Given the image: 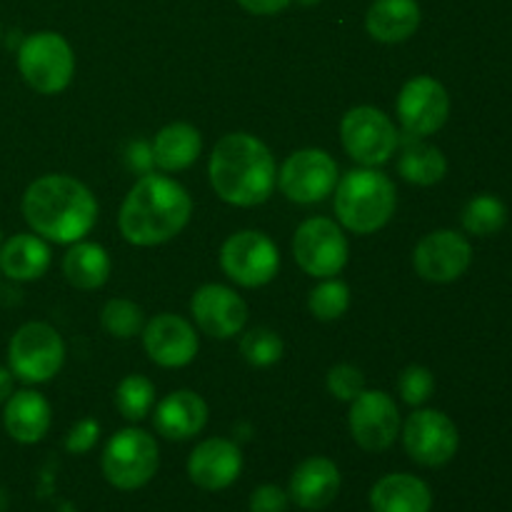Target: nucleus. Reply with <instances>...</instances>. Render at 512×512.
Wrapping results in <instances>:
<instances>
[{"mask_svg":"<svg viewBox=\"0 0 512 512\" xmlns=\"http://www.w3.org/2000/svg\"><path fill=\"white\" fill-rule=\"evenodd\" d=\"M23 218L35 235L58 245H73L93 230L98 200L88 185L70 175H43L23 195Z\"/></svg>","mask_w":512,"mask_h":512,"instance_id":"nucleus-1","label":"nucleus"},{"mask_svg":"<svg viewBox=\"0 0 512 512\" xmlns=\"http://www.w3.org/2000/svg\"><path fill=\"white\" fill-rule=\"evenodd\" d=\"M193 215L188 190L168 175H143L120 205L118 228L130 245L153 248L183 233Z\"/></svg>","mask_w":512,"mask_h":512,"instance_id":"nucleus-2","label":"nucleus"},{"mask_svg":"<svg viewBox=\"0 0 512 512\" xmlns=\"http://www.w3.org/2000/svg\"><path fill=\"white\" fill-rule=\"evenodd\" d=\"M208 175L215 195L238 208L265 203L278 183L273 153L250 133L223 135L210 153Z\"/></svg>","mask_w":512,"mask_h":512,"instance_id":"nucleus-3","label":"nucleus"},{"mask_svg":"<svg viewBox=\"0 0 512 512\" xmlns=\"http://www.w3.org/2000/svg\"><path fill=\"white\" fill-rule=\"evenodd\" d=\"M335 215L355 235H370L385 228L398 208V190L385 173L355 168L335 185Z\"/></svg>","mask_w":512,"mask_h":512,"instance_id":"nucleus-4","label":"nucleus"},{"mask_svg":"<svg viewBox=\"0 0 512 512\" xmlns=\"http://www.w3.org/2000/svg\"><path fill=\"white\" fill-rule=\"evenodd\" d=\"M18 70L35 93L55 95L68 88L73 80V48L63 35L53 33V30H40L20 43Z\"/></svg>","mask_w":512,"mask_h":512,"instance_id":"nucleus-5","label":"nucleus"},{"mask_svg":"<svg viewBox=\"0 0 512 512\" xmlns=\"http://www.w3.org/2000/svg\"><path fill=\"white\" fill-rule=\"evenodd\" d=\"M103 475L113 488L138 490L153 480L160 465L158 443L140 428H125L108 440L103 450Z\"/></svg>","mask_w":512,"mask_h":512,"instance_id":"nucleus-6","label":"nucleus"},{"mask_svg":"<svg viewBox=\"0 0 512 512\" xmlns=\"http://www.w3.org/2000/svg\"><path fill=\"white\" fill-rule=\"evenodd\" d=\"M65 360V343L48 323H25L8 343V368L28 385L48 383L60 373Z\"/></svg>","mask_w":512,"mask_h":512,"instance_id":"nucleus-7","label":"nucleus"},{"mask_svg":"<svg viewBox=\"0 0 512 512\" xmlns=\"http://www.w3.org/2000/svg\"><path fill=\"white\" fill-rule=\"evenodd\" d=\"M340 140L345 153L363 168H378L388 163L400 145L393 120L373 105H358L343 115Z\"/></svg>","mask_w":512,"mask_h":512,"instance_id":"nucleus-8","label":"nucleus"},{"mask_svg":"<svg viewBox=\"0 0 512 512\" xmlns=\"http://www.w3.org/2000/svg\"><path fill=\"white\" fill-rule=\"evenodd\" d=\"M220 265L233 283L260 288L278 275V245L260 230H238L220 248Z\"/></svg>","mask_w":512,"mask_h":512,"instance_id":"nucleus-9","label":"nucleus"},{"mask_svg":"<svg viewBox=\"0 0 512 512\" xmlns=\"http://www.w3.org/2000/svg\"><path fill=\"white\" fill-rule=\"evenodd\" d=\"M348 238L330 218H310L295 230V263L310 278H335L348 263Z\"/></svg>","mask_w":512,"mask_h":512,"instance_id":"nucleus-10","label":"nucleus"},{"mask_svg":"<svg viewBox=\"0 0 512 512\" xmlns=\"http://www.w3.org/2000/svg\"><path fill=\"white\" fill-rule=\"evenodd\" d=\"M338 163L320 148H305L290 155L278 173V188L293 203L313 205L333 195L338 185Z\"/></svg>","mask_w":512,"mask_h":512,"instance_id":"nucleus-11","label":"nucleus"},{"mask_svg":"<svg viewBox=\"0 0 512 512\" xmlns=\"http://www.w3.org/2000/svg\"><path fill=\"white\" fill-rule=\"evenodd\" d=\"M395 110L410 138H425L438 133L448 123L450 95L440 80L430 75H415L400 90Z\"/></svg>","mask_w":512,"mask_h":512,"instance_id":"nucleus-12","label":"nucleus"},{"mask_svg":"<svg viewBox=\"0 0 512 512\" xmlns=\"http://www.w3.org/2000/svg\"><path fill=\"white\" fill-rule=\"evenodd\" d=\"M405 453L423 468H440L458 453L460 435L453 420L440 410H415L403 425Z\"/></svg>","mask_w":512,"mask_h":512,"instance_id":"nucleus-13","label":"nucleus"},{"mask_svg":"<svg viewBox=\"0 0 512 512\" xmlns=\"http://www.w3.org/2000/svg\"><path fill=\"white\" fill-rule=\"evenodd\" d=\"M350 435L368 453H383L400 435V413L385 390H363L350 403Z\"/></svg>","mask_w":512,"mask_h":512,"instance_id":"nucleus-14","label":"nucleus"},{"mask_svg":"<svg viewBox=\"0 0 512 512\" xmlns=\"http://www.w3.org/2000/svg\"><path fill=\"white\" fill-rule=\"evenodd\" d=\"M473 263V245L455 230H433L415 245V273L428 283H455Z\"/></svg>","mask_w":512,"mask_h":512,"instance_id":"nucleus-15","label":"nucleus"},{"mask_svg":"<svg viewBox=\"0 0 512 512\" xmlns=\"http://www.w3.org/2000/svg\"><path fill=\"white\" fill-rule=\"evenodd\" d=\"M195 325L215 340H230L243 333L248 323V305L228 285L208 283L195 290L190 300Z\"/></svg>","mask_w":512,"mask_h":512,"instance_id":"nucleus-16","label":"nucleus"},{"mask_svg":"<svg viewBox=\"0 0 512 512\" xmlns=\"http://www.w3.org/2000/svg\"><path fill=\"white\" fill-rule=\"evenodd\" d=\"M143 348L148 358L160 368H183L198 355V335L185 318L160 313L143 328Z\"/></svg>","mask_w":512,"mask_h":512,"instance_id":"nucleus-17","label":"nucleus"},{"mask_svg":"<svg viewBox=\"0 0 512 512\" xmlns=\"http://www.w3.org/2000/svg\"><path fill=\"white\" fill-rule=\"evenodd\" d=\"M243 453L235 443L225 438L203 440L188 458V475L198 488L225 490L240 478Z\"/></svg>","mask_w":512,"mask_h":512,"instance_id":"nucleus-18","label":"nucleus"},{"mask_svg":"<svg viewBox=\"0 0 512 512\" xmlns=\"http://www.w3.org/2000/svg\"><path fill=\"white\" fill-rule=\"evenodd\" d=\"M340 493V470L333 460L315 458L303 460L290 475L288 495L298 508L323 510L338 498Z\"/></svg>","mask_w":512,"mask_h":512,"instance_id":"nucleus-19","label":"nucleus"},{"mask_svg":"<svg viewBox=\"0 0 512 512\" xmlns=\"http://www.w3.org/2000/svg\"><path fill=\"white\" fill-rule=\"evenodd\" d=\"M208 423V405L193 390H175L155 405L153 425L165 440H190Z\"/></svg>","mask_w":512,"mask_h":512,"instance_id":"nucleus-20","label":"nucleus"},{"mask_svg":"<svg viewBox=\"0 0 512 512\" xmlns=\"http://www.w3.org/2000/svg\"><path fill=\"white\" fill-rule=\"evenodd\" d=\"M50 420H53V413H50L48 400L35 390H18L5 400L3 425L5 433L15 443H40L48 435Z\"/></svg>","mask_w":512,"mask_h":512,"instance_id":"nucleus-21","label":"nucleus"},{"mask_svg":"<svg viewBox=\"0 0 512 512\" xmlns=\"http://www.w3.org/2000/svg\"><path fill=\"white\" fill-rule=\"evenodd\" d=\"M50 248L40 235L18 233L0 245V273L18 283H30L48 273Z\"/></svg>","mask_w":512,"mask_h":512,"instance_id":"nucleus-22","label":"nucleus"},{"mask_svg":"<svg viewBox=\"0 0 512 512\" xmlns=\"http://www.w3.org/2000/svg\"><path fill=\"white\" fill-rule=\"evenodd\" d=\"M373 512H430L433 493L420 478L408 473H393L380 478L370 490Z\"/></svg>","mask_w":512,"mask_h":512,"instance_id":"nucleus-23","label":"nucleus"},{"mask_svg":"<svg viewBox=\"0 0 512 512\" xmlns=\"http://www.w3.org/2000/svg\"><path fill=\"white\" fill-rule=\"evenodd\" d=\"M365 28L380 43H403L420 28L418 0H375L365 15Z\"/></svg>","mask_w":512,"mask_h":512,"instance_id":"nucleus-24","label":"nucleus"},{"mask_svg":"<svg viewBox=\"0 0 512 512\" xmlns=\"http://www.w3.org/2000/svg\"><path fill=\"white\" fill-rule=\"evenodd\" d=\"M200 150H203V138L193 125L170 123L155 135L150 158L165 173H178V170L190 168L198 160Z\"/></svg>","mask_w":512,"mask_h":512,"instance_id":"nucleus-25","label":"nucleus"},{"mask_svg":"<svg viewBox=\"0 0 512 512\" xmlns=\"http://www.w3.org/2000/svg\"><path fill=\"white\" fill-rule=\"evenodd\" d=\"M63 275L73 288L78 290H98L110 278V258L103 245L98 243H78L70 245L63 258Z\"/></svg>","mask_w":512,"mask_h":512,"instance_id":"nucleus-26","label":"nucleus"},{"mask_svg":"<svg viewBox=\"0 0 512 512\" xmlns=\"http://www.w3.org/2000/svg\"><path fill=\"white\" fill-rule=\"evenodd\" d=\"M398 170L408 183L413 185H435L445 178L448 173V160H445L443 150L435 145L423 143L420 138H413L405 145L403 155L398 160Z\"/></svg>","mask_w":512,"mask_h":512,"instance_id":"nucleus-27","label":"nucleus"},{"mask_svg":"<svg viewBox=\"0 0 512 512\" xmlns=\"http://www.w3.org/2000/svg\"><path fill=\"white\" fill-rule=\"evenodd\" d=\"M460 223H463L465 233L475 235V238H490V235L500 233L508 223V205L498 198V195L480 193L460 213Z\"/></svg>","mask_w":512,"mask_h":512,"instance_id":"nucleus-28","label":"nucleus"},{"mask_svg":"<svg viewBox=\"0 0 512 512\" xmlns=\"http://www.w3.org/2000/svg\"><path fill=\"white\" fill-rule=\"evenodd\" d=\"M155 405V385L150 383L145 375H128L120 380L118 390H115V408L120 410L125 420L148 418L150 410Z\"/></svg>","mask_w":512,"mask_h":512,"instance_id":"nucleus-29","label":"nucleus"},{"mask_svg":"<svg viewBox=\"0 0 512 512\" xmlns=\"http://www.w3.org/2000/svg\"><path fill=\"white\" fill-rule=\"evenodd\" d=\"M100 323H103L105 333L113 335L118 340H130L135 335L143 333L145 328V315L140 305L133 300L113 298L105 303L103 313H100Z\"/></svg>","mask_w":512,"mask_h":512,"instance_id":"nucleus-30","label":"nucleus"},{"mask_svg":"<svg viewBox=\"0 0 512 512\" xmlns=\"http://www.w3.org/2000/svg\"><path fill=\"white\" fill-rule=\"evenodd\" d=\"M310 313L323 323L338 320L350 308V288L338 278H325L318 288H313L308 298Z\"/></svg>","mask_w":512,"mask_h":512,"instance_id":"nucleus-31","label":"nucleus"},{"mask_svg":"<svg viewBox=\"0 0 512 512\" xmlns=\"http://www.w3.org/2000/svg\"><path fill=\"white\" fill-rule=\"evenodd\" d=\"M283 338L270 328H253L240 340V355L253 368H270L283 358Z\"/></svg>","mask_w":512,"mask_h":512,"instance_id":"nucleus-32","label":"nucleus"},{"mask_svg":"<svg viewBox=\"0 0 512 512\" xmlns=\"http://www.w3.org/2000/svg\"><path fill=\"white\" fill-rule=\"evenodd\" d=\"M435 390V375L423 365H408L398 378V393L408 405L418 408V405L428 403L430 395Z\"/></svg>","mask_w":512,"mask_h":512,"instance_id":"nucleus-33","label":"nucleus"},{"mask_svg":"<svg viewBox=\"0 0 512 512\" xmlns=\"http://www.w3.org/2000/svg\"><path fill=\"white\" fill-rule=\"evenodd\" d=\"M363 390H365V375L363 370L355 368V365L340 363L328 370V393L333 395V398L345 400V403H353Z\"/></svg>","mask_w":512,"mask_h":512,"instance_id":"nucleus-34","label":"nucleus"},{"mask_svg":"<svg viewBox=\"0 0 512 512\" xmlns=\"http://www.w3.org/2000/svg\"><path fill=\"white\" fill-rule=\"evenodd\" d=\"M98 438H100L98 420L83 418L80 423H75L73 428H70L68 438H65V450H68L70 455H83L88 453V450H93V445L98 443Z\"/></svg>","mask_w":512,"mask_h":512,"instance_id":"nucleus-35","label":"nucleus"},{"mask_svg":"<svg viewBox=\"0 0 512 512\" xmlns=\"http://www.w3.org/2000/svg\"><path fill=\"white\" fill-rule=\"evenodd\" d=\"M290 495L278 485H260L250 495V512H288Z\"/></svg>","mask_w":512,"mask_h":512,"instance_id":"nucleus-36","label":"nucleus"},{"mask_svg":"<svg viewBox=\"0 0 512 512\" xmlns=\"http://www.w3.org/2000/svg\"><path fill=\"white\" fill-rule=\"evenodd\" d=\"M240 8H245L253 15H275L288 8L293 0H238Z\"/></svg>","mask_w":512,"mask_h":512,"instance_id":"nucleus-37","label":"nucleus"},{"mask_svg":"<svg viewBox=\"0 0 512 512\" xmlns=\"http://www.w3.org/2000/svg\"><path fill=\"white\" fill-rule=\"evenodd\" d=\"M13 385L15 375L10 373V368H3V365H0V405H5V400L13 395Z\"/></svg>","mask_w":512,"mask_h":512,"instance_id":"nucleus-38","label":"nucleus"},{"mask_svg":"<svg viewBox=\"0 0 512 512\" xmlns=\"http://www.w3.org/2000/svg\"><path fill=\"white\" fill-rule=\"evenodd\" d=\"M0 245H3V230H0Z\"/></svg>","mask_w":512,"mask_h":512,"instance_id":"nucleus-39","label":"nucleus"},{"mask_svg":"<svg viewBox=\"0 0 512 512\" xmlns=\"http://www.w3.org/2000/svg\"><path fill=\"white\" fill-rule=\"evenodd\" d=\"M0 35H3V33H0Z\"/></svg>","mask_w":512,"mask_h":512,"instance_id":"nucleus-40","label":"nucleus"}]
</instances>
